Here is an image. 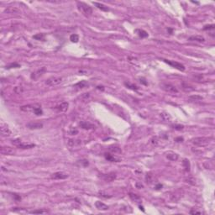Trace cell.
<instances>
[{
	"mask_svg": "<svg viewBox=\"0 0 215 215\" xmlns=\"http://www.w3.org/2000/svg\"><path fill=\"white\" fill-rule=\"evenodd\" d=\"M70 40L71 41V42L77 43V42H78V40H79V36L76 34H71V35L70 36Z\"/></svg>",
	"mask_w": 215,
	"mask_h": 215,
	"instance_id": "obj_32",
	"label": "cell"
},
{
	"mask_svg": "<svg viewBox=\"0 0 215 215\" xmlns=\"http://www.w3.org/2000/svg\"><path fill=\"white\" fill-rule=\"evenodd\" d=\"M19 66H20V65L18 63H13V64L8 65V66H6V68L9 69V68H13V67H19Z\"/></svg>",
	"mask_w": 215,
	"mask_h": 215,
	"instance_id": "obj_37",
	"label": "cell"
},
{
	"mask_svg": "<svg viewBox=\"0 0 215 215\" xmlns=\"http://www.w3.org/2000/svg\"><path fill=\"white\" fill-rule=\"evenodd\" d=\"M190 214H201L202 213L200 211H197V210H196L195 208H193V209H192L190 211Z\"/></svg>",
	"mask_w": 215,
	"mask_h": 215,
	"instance_id": "obj_42",
	"label": "cell"
},
{
	"mask_svg": "<svg viewBox=\"0 0 215 215\" xmlns=\"http://www.w3.org/2000/svg\"><path fill=\"white\" fill-rule=\"evenodd\" d=\"M45 38V34H37L35 35H34V39L35 40H41Z\"/></svg>",
	"mask_w": 215,
	"mask_h": 215,
	"instance_id": "obj_35",
	"label": "cell"
},
{
	"mask_svg": "<svg viewBox=\"0 0 215 215\" xmlns=\"http://www.w3.org/2000/svg\"><path fill=\"white\" fill-rule=\"evenodd\" d=\"M45 71V67H43V68L40 69V70H38L37 71H35V72H33L31 74V78L32 79H37V78H39L40 77L41 75L43 74Z\"/></svg>",
	"mask_w": 215,
	"mask_h": 215,
	"instance_id": "obj_15",
	"label": "cell"
},
{
	"mask_svg": "<svg viewBox=\"0 0 215 215\" xmlns=\"http://www.w3.org/2000/svg\"><path fill=\"white\" fill-rule=\"evenodd\" d=\"M211 138H207V137H196L192 140V143L193 145H197V146H205L209 144Z\"/></svg>",
	"mask_w": 215,
	"mask_h": 215,
	"instance_id": "obj_2",
	"label": "cell"
},
{
	"mask_svg": "<svg viewBox=\"0 0 215 215\" xmlns=\"http://www.w3.org/2000/svg\"><path fill=\"white\" fill-rule=\"evenodd\" d=\"M160 88L162 90H164L165 92L171 93V94H175V93H178L177 88L175 86H173L172 84L170 83H161L160 84Z\"/></svg>",
	"mask_w": 215,
	"mask_h": 215,
	"instance_id": "obj_3",
	"label": "cell"
},
{
	"mask_svg": "<svg viewBox=\"0 0 215 215\" xmlns=\"http://www.w3.org/2000/svg\"><path fill=\"white\" fill-rule=\"evenodd\" d=\"M161 187H162L161 185H158L157 186H156V188H157V189H160V188H161Z\"/></svg>",
	"mask_w": 215,
	"mask_h": 215,
	"instance_id": "obj_46",
	"label": "cell"
},
{
	"mask_svg": "<svg viewBox=\"0 0 215 215\" xmlns=\"http://www.w3.org/2000/svg\"><path fill=\"white\" fill-rule=\"evenodd\" d=\"M173 127H174L175 129H177V130H182V129H183V126L182 125H177V124H175L173 125Z\"/></svg>",
	"mask_w": 215,
	"mask_h": 215,
	"instance_id": "obj_44",
	"label": "cell"
},
{
	"mask_svg": "<svg viewBox=\"0 0 215 215\" xmlns=\"http://www.w3.org/2000/svg\"><path fill=\"white\" fill-rule=\"evenodd\" d=\"M129 197H130V198H131L133 201H134V202H139V201H140V197L139 196V195L135 194V193H132V192H130V193H129Z\"/></svg>",
	"mask_w": 215,
	"mask_h": 215,
	"instance_id": "obj_27",
	"label": "cell"
},
{
	"mask_svg": "<svg viewBox=\"0 0 215 215\" xmlns=\"http://www.w3.org/2000/svg\"><path fill=\"white\" fill-rule=\"evenodd\" d=\"M182 164H183L184 168H185V170H186V171H190V162H189V160L185 159V160H183V161H182Z\"/></svg>",
	"mask_w": 215,
	"mask_h": 215,
	"instance_id": "obj_30",
	"label": "cell"
},
{
	"mask_svg": "<svg viewBox=\"0 0 215 215\" xmlns=\"http://www.w3.org/2000/svg\"><path fill=\"white\" fill-rule=\"evenodd\" d=\"M95 206H96V208L99 210H103V211H105V210L108 209V206H107L106 204H104L103 203H102L100 201H97L96 203H95Z\"/></svg>",
	"mask_w": 215,
	"mask_h": 215,
	"instance_id": "obj_16",
	"label": "cell"
},
{
	"mask_svg": "<svg viewBox=\"0 0 215 215\" xmlns=\"http://www.w3.org/2000/svg\"><path fill=\"white\" fill-rule=\"evenodd\" d=\"M166 158L168 160H171V161H176V160H178L179 155H178L177 153H175V152L169 151V152H167V153H166Z\"/></svg>",
	"mask_w": 215,
	"mask_h": 215,
	"instance_id": "obj_10",
	"label": "cell"
},
{
	"mask_svg": "<svg viewBox=\"0 0 215 215\" xmlns=\"http://www.w3.org/2000/svg\"><path fill=\"white\" fill-rule=\"evenodd\" d=\"M27 127L30 129H40L43 127V124L40 123L31 122V123H27Z\"/></svg>",
	"mask_w": 215,
	"mask_h": 215,
	"instance_id": "obj_12",
	"label": "cell"
},
{
	"mask_svg": "<svg viewBox=\"0 0 215 215\" xmlns=\"http://www.w3.org/2000/svg\"><path fill=\"white\" fill-rule=\"evenodd\" d=\"M186 182H188V183H190V184H192V185H195V183H196L194 178H192V177L188 178V179L186 180Z\"/></svg>",
	"mask_w": 215,
	"mask_h": 215,
	"instance_id": "obj_40",
	"label": "cell"
},
{
	"mask_svg": "<svg viewBox=\"0 0 215 215\" xmlns=\"http://www.w3.org/2000/svg\"><path fill=\"white\" fill-rule=\"evenodd\" d=\"M82 144V140H69L68 141V145L71 147H75V146H78Z\"/></svg>",
	"mask_w": 215,
	"mask_h": 215,
	"instance_id": "obj_20",
	"label": "cell"
},
{
	"mask_svg": "<svg viewBox=\"0 0 215 215\" xmlns=\"http://www.w3.org/2000/svg\"><path fill=\"white\" fill-rule=\"evenodd\" d=\"M124 85L127 87V88H129L130 89H132V90H134V91H137L139 88L136 85H134V84H132L130 83V82H124Z\"/></svg>",
	"mask_w": 215,
	"mask_h": 215,
	"instance_id": "obj_29",
	"label": "cell"
},
{
	"mask_svg": "<svg viewBox=\"0 0 215 215\" xmlns=\"http://www.w3.org/2000/svg\"><path fill=\"white\" fill-rule=\"evenodd\" d=\"M62 81H63V78L61 77H51L49 79H47L45 81V84L49 86H56L58 84L61 83Z\"/></svg>",
	"mask_w": 215,
	"mask_h": 215,
	"instance_id": "obj_4",
	"label": "cell"
},
{
	"mask_svg": "<svg viewBox=\"0 0 215 215\" xmlns=\"http://www.w3.org/2000/svg\"><path fill=\"white\" fill-rule=\"evenodd\" d=\"M160 117L161 119H163L164 121H170L171 119V115L168 114V113H166V112H163L160 114Z\"/></svg>",
	"mask_w": 215,
	"mask_h": 215,
	"instance_id": "obj_25",
	"label": "cell"
},
{
	"mask_svg": "<svg viewBox=\"0 0 215 215\" xmlns=\"http://www.w3.org/2000/svg\"><path fill=\"white\" fill-rule=\"evenodd\" d=\"M14 92L16 93H20L23 92V89L21 87H16V88H14Z\"/></svg>",
	"mask_w": 215,
	"mask_h": 215,
	"instance_id": "obj_41",
	"label": "cell"
},
{
	"mask_svg": "<svg viewBox=\"0 0 215 215\" xmlns=\"http://www.w3.org/2000/svg\"><path fill=\"white\" fill-rule=\"evenodd\" d=\"M182 88H183L185 91H186V92H190V91L193 90L192 86L188 85V84H186V83H182Z\"/></svg>",
	"mask_w": 215,
	"mask_h": 215,
	"instance_id": "obj_33",
	"label": "cell"
},
{
	"mask_svg": "<svg viewBox=\"0 0 215 215\" xmlns=\"http://www.w3.org/2000/svg\"><path fill=\"white\" fill-rule=\"evenodd\" d=\"M135 32H136V34H137L141 38H145L148 36V33L143 30H135Z\"/></svg>",
	"mask_w": 215,
	"mask_h": 215,
	"instance_id": "obj_22",
	"label": "cell"
},
{
	"mask_svg": "<svg viewBox=\"0 0 215 215\" xmlns=\"http://www.w3.org/2000/svg\"><path fill=\"white\" fill-rule=\"evenodd\" d=\"M93 4H94L95 6H96V7L97 8H99V9H101L102 11H105V12H108V11H109V8H108L107 6L106 5H104V4H103V3H93Z\"/></svg>",
	"mask_w": 215,
	"mask_h": 215,
	"instance_id": "obj_19",
	"label": "cell"
},
{
	"mask_svg": "<svg viewBox=\"0 0 215 215\" xmlns=\"http://www.w3.org/2000/svg\"><path fill=\"white\" fill-rule=\"evenodd\" d=\"M79 125L84 129H92L93 128H95L94 125L90 123L89 122H87V121H82V122L79 123Z\"/></svg>",
	"mask_w": 215,
	"mask_h": 215,
	"instance_id": "obj_14",
	"label": "cell"
},
{
	"mask_svg": "<svg viewBox=\"0 0 215 215\" xmlns=\"http://www.w3.org/2000/svg\"><path fill=\"white\" fill-rule=\"evenodd\" d=\"M30 214H48V211L45 209H38V210H34V211H31Z\"/></svg>",
	"mask_w": 215,
	"mask_h": 215,
	"instance_id": "obj_28",
	"label": "cell"
},
{
	"mask_svg": "<svg viewBox=\"0 0 215 215\" xmlns=\"http://www.w3.org/2000/svg\"><path fill=\"white\" fill-rule=\"evenodd\" d=\"M115 178H116V174H115L114 172H110V173H108V174L104 175L103 177V179L104 181L108 182H113L114 180H115Z\"/></svg>",
	"mask_w": 215,
	"mask_h": 215,
	"instance_id": "obj_11",
	"label": "cell"
},
{
	"mask_svg": "<svg viewBox=\"0 0 215 215\" xmlns=\"http://www.w3.org/2000/svg\"><path fill=\"white\" fill-rule=\"evenodd\" d=\"M189 99H192V100L194 101H200L203 100V97L202 96H199V95H191V96H189Z\"/></svg>",
	"mask_w": 215,
	"mask_h": 215,
	"instance_id": "obj_31",
	"label": "cell"
},
{
	"mask_svg": "<svg viewBox=\"0 0 215 215\" xmlns=\"http://www.w3.org/2000/svg\"><path fill=\"white\" fill-rule=\"evenodd\" d=\"M109 151L112 152V153H114V154H120V153H122V151H121V149L119 148V147H117V146H111V147H109Z\"/></svg>",
	"mask_w": 215,
	"mask_h": 215,
	"instance_id": "obj_26",
	"label": "cell"
},
{
	"mask_svg": "<svg viewBox=\"0 0 215 215\" xmlns=\"http://www.w3.org/2000/svg\"><path fill=\"white\" fill-rule=\"evenodd\" d=\"M35 146L34 144H30V143H24L21 142L20 144L19 145L18 148H21V149H30V148H34Z\"/></svg>",
	"mask_w": 215,
	"mask_h": 215,
	"instance_id": "obj_17",
	"label": "cell"
},
{
	"mask_svg": "<svg viewBox=\"0 0 215 215\" xmlns=\"http://www.w3.org/2000/svg\"><path fill=\"white\" fill-rule=\"evenodd\" d=\"M136 187H137V188H143V187H144V186H143L141 183H140V182H137V183H136Z\"/></svg>",
	"mask_w": 215,
	"mask_h": 215,
	"instance_id": "obj_45",
	"label": "cell"
},
{
	"mask_svg": "<svg viewBox=\"0 0 215 215\" xmlns=\"http://www.w3.org/2000/svg\"><path fill=\"white\" fill-rule=\"evenodd\" d=\"M77 7H78V9L81 11L82 14H83L85 16L88 17V16H91L92 14V8L90 7L88 4L84 3H82V2H78L77 3Z\"/></svg>",
	"mask_w": 215,
	"mask_h": 215,
	"instance_id": "obj_1",
	"label": "cell"
},
{
	"mask_svg": "<svg viewBox=\"0 0 215 215\" xmlns=\"http://www.w3.org/2000/svg\"><path fill=\"white\" fill-rule=\"evenodd\" d=\"M166 63H167L168 65H170V66H171L172 67H174V68L177 69V70L179 71H185V66H183L182 64L179 63V62H177V61H168V60H163Z\"/></svg>",
	"mask_w": 215,
	"mask_h": 215,
	"instance_id": "obj_5",
	"label": "cell"
},
{
	"mask_svg": "<svg viewBox=\"0 0 215 215\" xmlns=\"http://www.w3.org/2000/svg\"><path fill=\"white\" fill-rule=\"evenodd\" d=\"M6 13H8V14H19L20 13V11H19V9H18L17 8H14V7H10L7 8V9L5 10Z\"/></svg>",
	"mask_w": 215,
	"mask_h": 215,
	"instance_id": "obj_24",
	"label": "cell"
},
{
	"mask_svg": "<svg viewBox=\"0 0 215 215\" xmlns=\"http://www.w3.org/2000/svg\"><path fill=\"white\" fill-rule=\"evenodd\" d=\"M69 107V103H66V102H63L61 104H59L58 106H56V109L58 110L59 112H66L67 109H68Z\"/></svg>",
	"mask_w": 215,
	"mask_h": 215,
	"instance_id": "obj_13",
	"label": "cell"
},
{
	"mask_svg": "<svg viewBox=\"0 0 215 215\" xmlns=\"http://www.w3.org/2000/svg\"><path fill=\"white\" fill-rule=\"evenodd\" d=\"M0 133H1V135L3 137H8V136L11 135V130L9 129L7 125L4 124H1V127H0Z\"/></svg>",
	"mask_w": 215,
	"mask_h": 215,
	"instance_id": "obj_6",
	"label": "cell"
},
{
	"mask_svg": "<svg viewBox=\"0 0 215 215\" xmlns=\"http://www.w3.org/2000/svg\"><path fill=\"white\" fill-rule=\"evenodd\" d=\"M78 133V130L77 128H71L70 129V134H77Z\"/></svg>",
	"mask_w": 215,
	"mask_h": 215,
	"instance_id": "obj_38",
	"label": "cell"
},
{
	"mask_svg": "<svg viewBox=\"0 0 215 215\" xmlns=\"http://www.w3.org/2000/svg\"><path fill=\"white\" fill-rule=\"evenodd\" d=\"M99 196H101L103 197H106V198H108V197H111V196H108L107 193H105L104 192H99Z\"/></svg>",
	"mask_w": 215,
	"mask_h": 215,
	"instance_id": "obj_43",
	"label": "cell"
},
{
	"mask_svg": "<svg viewBox=\"0 0 215 215\" xmlns=\"http://www.w3.org/2000/svg\"><path fill=\"white\" fill-rule=\"evenodd\" d=\"M67 177H68V175H67L66 173L61 172V171L60 172H56L51 175V178L55 180H63V179H66Z\"/></svg>",
	"mask_w": 215,
	"mask_h": 215,
	"instance_id": "obj_8",
	"label": "cell"
},
{
	"mask_svg": "<svg viewBox=\"0 0 215 215\" xmlns=\"http://www.w3.org/2000/svg\"><path fill=\"white\" fill-rule=\"evenodd\" d=\"M21 142H22V141L19 140V139H15V140H12V144L14 145H15L16 147H18L19 145L20 144Z\"/></svg>",
	"mask_w": 215,
	"mask_h": 215,
	"instance_id": "obj_36",
	"label": "cell"
},
{
	"mask_svg": "<svg viewBox=\"0 0 215 215\" xmlns=\"http://www.w3.org/2000/svg\"><path fill=\"white\" fill-rule=\"evenodd\" d=\"M38 104H29V105H25V106H22V107L20 108V109L22 110V111L24 112H31L33 113L34 108H36V106H37Z\"/></svg>",
	"mask_w": 215,
	"mask_h": 215,
	"instance_id": "obj_9",
	"label": "cell"
},
{
	"mask_svg": "<svg viewBox=\"0 0 215 215\" xmlns=\"http://www.w3.org/2000/svg\"><path fill=\"white\" fill-rule=\"evenodd\" d=\"M1 152L4 155H13L15 154V150L12 147H9V146H3L1 148Z\"/></svg>",
	"mask_w": 215,
	"mask_h": 215,
	"instance_id": "obj_7",
	"label": "cell"
},
{
	"mask_svg": "<svg viewBox=\"0 0 215 215\" xmlns=\"http://www.w3.org/2000/svg\"><path fill=\"white\" fill-rule=\"evenodd\" d=\"M151 144L153 145L156 146V145H158V143H159V140H158V138L156 137V136H154V137L151 138Z\"/></svg>",
	"mask_w": 215,
	"mask_h": 215,
	"instance_id": "obj_34",
	"label": "cell"
},
{
	"mask_svg": "<svg viewBox=\"0 0 215 215\" xmlns=\"http://www.w3.org/2000/svg\"><path fill=\"white\" fill-rule=\"evenodd\" d=\"M105 158L107 159L108 160H109V161H113V162H118L119 161V159H118V158H116L115 156L110 155V154H105Z\"/></svg>",
	"mask_w": 215,
	"mask_h": 215,
	"instance_id": "obj_23",
	"label": "cell"
},
{
	"mask_svg": "<svg viewBox=\"0 0 215 215\" xmlns=\"http://www.w3.org/2000/svg\"><path fill=\"white\" fill-rule=\"evenodd\" d=\"M214 27H215V25H206V26H204L203 30H213V29H214Z\"/></svg>",
	"mask_w": 215,
	"mask_h": 215,
	"instance_id": "obj_39",
	"label": "cell"
},
{
	"mask_svg": "<svg viewBox=\"0 0 215 215\" xmlns=\"http://www.w3.org/2000/svg\"><path fill=\"white\" fill-rule=\"evenodd\" d=\"M188 40L197 41V42H203V41L205 40V39L201 35H193V36H191V37L188 38Z\"/></svg>",
	"mask_w": 215,
	"mask_h": 215,
	"instance_id": "obj_18",
	"label": "cell"
},
{
	"mask_svg": "<svg viewBox=\"0 0 215 215\" xmlns=\"http://www.w3.org/2000/svg\"><path fill=\"white\" fill-rule=\"evenodd\" d=\"M88 82H87L86 81H81L79 82H77V84H75L74 85V88H77L78 89H82V88H84L86 86H88Z\"/></svg>",
	"mask_w": 215,
	"mask_h": 215,
	"instance_id": "obj_21",
	"label": "cell"
}]
</instances>
